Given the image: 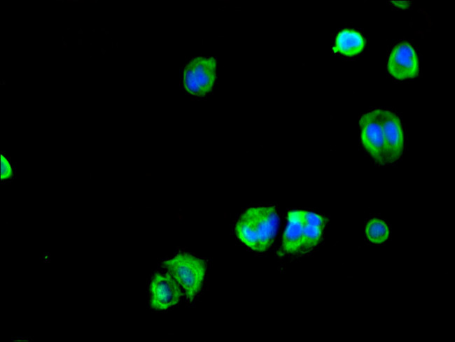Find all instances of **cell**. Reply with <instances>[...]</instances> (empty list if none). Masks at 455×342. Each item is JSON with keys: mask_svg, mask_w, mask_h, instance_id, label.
<instances>
[{"mask_svg": "<svg viewBox=\"0 0 455 342\" xmlns=\"http://www.w3.org/2000/svg\"><path fill=\"white\" fill-rule=\"evenodd\" d=\"M387 69L398 80L412 78L418 75L419 59L411 44L401 42L393 47L388 57Z\"/></svg>", "mask_w": 455, "mask_h": 342, "instance_id": "8992f818", "label": "cell"}, {"mask_svg": "<svg viewBox=\"0 0 455 342\" xmlns=\"http://www.w3.org/2000/svg\"><path fill=\"white\" fill-rule=\"evenodd\" d=\"M381 121L387 163L392 164L399 160L404 150L405 138L402 123L396 113L384 109L381 111Z\"/></svg>", "mask_w": 455, "mask_h": 342, "instance_id": "ba28073f", "label": "cell"}, {"mask_svg": "<svg viewBox=\"0 0 455 342\" xmlns=\"http://www.w3.org/2000/svg\"><path fill=\"white\" fill-rule=\"evenodd\" d=\"M162 265L181 285L187 299L191 301L203 286L206 271L205 262L188 253H178L164 261Z\"/></svg>", "mask_w": 455, "mask_h": 342, "instance_id": "3957f363", "label": "cell"}, {"mask_svg": "<svg viewBox=\"0 0 455 342\" xmlns=\"http://www.w3.org/2000/svg\"><path fill=\"white\" fill-rule=\"evenodd\" d=\"M328 219L312 211L293 210L288 213L281 250L289 255H302L320 243Z\"/></svg>", "mask_w": 455, "mask_h": 342, "instance_id": "6da1fadb", "label": "cell"}, {"mask_svg": "<svg viewBox=\"0 0 455 342\" xmlns=\"http://www.w3.org/2000/svg\"><path fill=\"white\" fill-rule=\"evenodd\" d=\"M381 111V108H376L365 113L360 117L359 125L363 148L378 165L384 166L388 163Z\"/></svg>", "mask_w": 455, "mask_h": 342, "instance_id": "277c9868", "label": "cell"}, {"mask_svg": "<svg viewBox=\"0 0 455 342\" xmlns=\"http://www.w3.org/2000/svg\"><path fill=\"white\" fill-rule=\"evenodd\" d=\"M365 47V39L361 34L349 29L340 31L335 38L332 50L346 56H354L362 52Z\"/></svg>", "mask_w": 455, "mask_h": 342, "instance_id": "9c48e42d", "label": "cell"}, {"mask_svg": "<svg viewBox=\"0 0 455 342\" xmlns=\"http://www.w3.org/2000/svg\"><path fill=\"white\" fill-rule=\"evenodd\" d=\"M216 62L214 57H198L186 65L183 71V86L195 96L210 92L216 79Z\"/></svg>", "mask_w": 455, "mask_h": 342, "instance_id": "5b68a950", "label": "cell"}, {"mask_svg": "<svg viewBox=\"0 0 455 342\" xmlns=\"http://www.w3.org/2000/svg\"><path fill=\"white\" fill-rule=\"evenodd\" d=\"M150 306L164 311L175 306L180 300L181 291L176 280L169 273H155L150 285Z\"/></svg>", "mask_w": 455, "mask_h": 342, "instance_id": "52a82bcc", "label": "cell"}, {"mask_svg": "<svg viewBox=\"0 0 455 342\" xmlns=\"http://www.w3.org/2000/svg\"><path fill=\"white\" fill-rule=\"evenodd\" d=\"M279 227V216L274 206L246 209L235 225L237 238L251 250L262 252L273 245Z\"/></svg>", "mask_w": 455, "mask_h": 342, "instance_id": "7a4b0ae2", "label": "cell"}, {"mask_svg": "<svg viewBox=\"0 0 455 342\" xmlns=\"http://www.w3.org/2000/svg\"><path fill=\"white\" fill-rule=\"evenodd\" d=\"M15 175V167L9 159L4 153L0 155V180L6 182L13 178Z\"/></svg>", "mask_w": 455, "mask_h": 342, "instance_id": "8fae6325", "label": "cell"}, {"mask_svg": "<svg viewBox=\"0 0 455 342\" xmlns=\"http://www.w3.org/2000/svg\"><path fill=\"white\" fill-rule=\"evenodd\" d=\"M368 240L374 244L385 243L390 234V229L387 223L379 218H374L368 220L365 229Z\"/></svg>", "mask_w": 455, "mask_h": 342, "instance_id": "30bf717a", "label": "cell"}]
</instances>
